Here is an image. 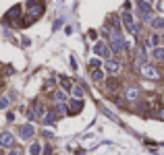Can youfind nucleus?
Listing matches in <instances>:
<instances>
[{"instance_id": "obj_1", "label": "nucleus", "mask_w": 164, "mask_h": 155, "mask_svg": "<svg viewBox=\"0 0 164 155\" xmlns=\"http://www.w3.org/2000/svg\"><path fill=\"white\" fill-rule=\"evenodd\" d=\"M123 23H125V27H127L129 33H137V31H139V25H135L131 12H123Z\"/></svg>"}, {"instance_id": "obj_2", "label": "nucleus", "mask_w": 164, "mask_h": 155, "mask_svg": "<svg viewBox=\"0 0 164 155\" xmlns=\"http://www.w3.org/2000/svg\"><path fill=\"white\" fill-rule=\"evenodd\" d=\"M94 54L96 56H104V58H108V54H110L108 44H106V41H98V44L94 46Z\"/></svg>"}, {"instance_id": "obj_3", "label": "nucleus", "mask_w": 164, "mask_h": 155, "mask_svg": "<svg viewBox=\"0 0 164 155\" xmlns=\"http://www.w3.org/2000/svg\"><path fill=\"white\" fill-rule=\"evenodd\" d=\"M33 134H35L33 124H23V126L19 128V137H21V139H31Z\"/></svg>"}, {"instance_id": "obj_4", "label": "nucleus", "mask_w": 164, "mask_h": 155, "mask_svg": "<svg viewBox=\"0 0 164 155\" xmlns=\"http://www.w3.org/2000/svg\"><path fill=\"white\" fill-rule=\"evenodd\" d=\"M15 145V137L11 132H0V147H12Z\"/></svg>"}, {"instance_id": "obj_5", "label": "nucleus", "mask_w": 164, "mask_h": 155, "mask_svg": "<svg viewBox=\"0 0 164 155\" xmlns=\"http://www.w3.org/2000/svg\"><path fill=\"white\" fill-rule=\"evenodd\" d=\"M141 72H143L148 79H160V72L156 71L154 66H150V64H143V66H141Z\"/></svg>"}, {"instance_id": "obj_6", "label": "nucleus", "mask_w": 164, "mask_h": 155, "mask_svg": "<svg viewBox=\"0 0 164 155\" xmlns=\"http://www.w3.org/2000/svg\"><path fill=\"white\" fill-rule=\"evenodd\" d=\"M81 107H83V101L79 99V97H77V99H69V112L71 114H77Z\"/></svg>"}, {"instance_id": "obj_7", "label": "nucleus", "mask_w": 164, "mask_h": 155, "mask_svg": "<svg viewBox=\"0 0 164 155\" xmlns=\"http://www.w3.org/2000/svg\"><path fill=\"white\" fill-rule=\"evenodd\" d=\"M106 71L110 72V74H117V72L120 71V62H117V60H108V62H106Z\"/></svg>"}, {"instance_id": "obj_8", "label": "nucleus", "mask_w": 164, "mask_h": 155, "mask_svg": "<svg viewBox=\"0 0 164 155\" xmlns=\"http://www.w3.org/2000/svg\"><path fill=\"white\" fill-rule=\"evenodd\" d=\"M150 23H152V29H164V17H156Z\"/></svg>"}, {"instance_id": "obj_9", "label": "nucleus", "mask_w": 164, "mask_h": 155, "mask_svg": "<svg viewBox=\"0 0 164 155\" xmlns=\"http://www.w3.org/2000/svg\"><path fill=\"white\" fill-rule=\"evenodd\" d=\"M29 153L31 155H42V145L40 143H31L29 145Z\"/></svg>"}, {"instance_id": "obj_10", "label": "nucleus", "mask_w": 164, "mask_h": 155, "mask_svg": "<svg viewBox=\"0 0 164 155\" xmlns=\"http://www.w3.org/2000/svg\"><path fill=\"white\" fill-rule=\"evenodd\" d=\"M17 15H21V6H12L11 11L6 12V19H15Z\"/></svg>"}, {"instance_id": "obj_11", "label": "nucleus", "mask_w": 164, "mask_h": 155, "mask_svg": "<svg viewBox=\"0 0 164 155\" xmlns=\"http://www.w3.org/2000/svg\"><path fill=\"white\" fill-rule=\"evenodd\" d=\"M92 79H94L96 83H100V81L104 79V72H102V71H98V68H94V71H92Z\"/></svg>"}, {"instance_id": "obj_12", "label": "nucleus", "mask_w": 164, "mask_h": 155, "mask_svg": "<svg viewBox=\"0 0 164 155\" xmlns=\"http://www.w3.org/2000/svg\"><path fill=\"white\" fill-rule=\"evenodd\" d=\"M44 112H46V110H44V106H42V104H35V107H33L35 118H42V116H44Z\"/></svg>"}, {"instance_id": "obj_13", "label": "nucleus", "mask_w": 164, "mask_h": 155, "mask_svg": "<svg viewBox=\"0 0 164 155\" xmlns=\"http://www.w3.org/2000/svg\"><path fill=\"white\" fill-rule=\"evenodd\" d=\"M54 97H56V101H58V104H62V101H67V93H65L62 89H58V91L54 93Z\"/></svg>"}, {"instance_id": "obj_14", "label": "nucleus", "mask_w": 164, "mask_h": 155, "mask_svg": "<svg viewBox=\"0 0 164 155\" xmlns=\"http://www.w3.org/2000/svg\"><path fill=\"white\" fill-rule=\"evenodd\" d=\"M137 97H139V91H137V89H129V91H127V99L133 101V99H137Z\"/></svg>"}, {"instance_id": "obj_15", "label": "nucleus", "mask_w": 164, "mask_h": 155, "mask_svg": "<svg viewBox=\"0 0 164 155\" xmlns=\"http://www.w3.org/2000/svg\"><path fill=\"white\" fill-rule=\"evenodd\" d=\"M154 58L156 60H164V48H156L154 50Z\"/></svg>"}, {"instance_id": "obj_16", "label": "nucleus", "mask_w": 164, "mask_h": 155, "mask_svg": "<svg viewBox=\"0 0 164 155\" xmlns=\"http://www.w3.org/2000/svg\"><path fill=\"white\" fill-rule=\"evenodd\" d=\"M54 118H56V114H54V112H50V114H46L44 122H46V124H52V122H54Z\"/></svg>"}, {"instance_id": "obj_17", "label": "nucleus", "mask_w": 164, "mask_h": 155, "mask_svg": "<svg viewBox=\"0 0 164 155\" xmlns=\"http://www.w3.org/2000/svg\"><path fill=\"white\" fill-rule=\"evenodd\" d=\"M100 64H102V62H100V60H98V58H94V60H92V62H89V66H92V68H98Z\"/></svg>"}, {"instance_id": "obj_18", "label": "nucleus", "mask_w": 164, "mask_h": 155, "mask_svg": "<svg viewBox=\"0 0 164 155\" xmlns=\"http://www.w3.org/2000/svg\"><path fill=\"white\" fill-rule=\"evenodd\" d=\"M9 101H11L9 97H2V99H0V107H6L9 106Z\"/></svg>"}, {"instance_id": "obj_19", "label": "nucleus", "mask_w": 164, "mask_h": 155, "mask_svg": "<svg viewBox=\"0 0 164 155\" xmlns=\"http://www.w3.org/2000/svg\"><path fill=\"white\" fill-rule=\"evenodd\" d=\"M158 41H160V37H158V35H152V37H150V44H154V46H158Z\"/></svg>"}, {"instance_id": "obj_20", "label": "nucleus", "mask_w": 164, "mask_h": 155, "mask_svg": "<svg viewBox=\"0 0 164 155\" xmlns=\"http://www.w3.org/2000/svg\"><path fill=\"white\" fill-rule=\"evenodd\" d=\"M73 93H75L77 97H81L83 95V89H81V87H75V91H73Z\"/></svg>"}, {"instance_id": "obj_21", "label": "nucleus", "mask_w": 164, "mask_h": 155, "mask_svg": "<svg viewBox=\"0 0 164 155\" xmlns=\"http://www.w3.org/2000/svg\"><path fill=\"white\" fill-rule=\"evenodd\" d=\"M56 110H58V112H60V114H67V107H65V106H62V104H58V107H56Z\"/></svg>"}, {"instance_id": "obj_22", "label": "nucleus", "mask_w": 164, "mask_h": 155, "mask_svg": "<svg viewBox=\"0 0 164 155\" xmlns=\"http://www.w3.org/2000/svg\"><path fill=\"white\" fill-rule=\"evenodd\" d=\"M62 87H65V89H71V81H67V79H62Z\"/></svg>"}, {"instance_id": "obj_23", "label": "nucleus", "mask_w": 164, "mask_h": 155, "mask_svg": "<svg viewBox=\"0 0 164 155\" xmlns=\"http://www.w3.org/2000/svg\"><path fill=\"white\" fill-rule=\"evenodd\" d=\"M9 155H21V151H17V149H12V151H11V153H9Z\"/></svg>"}, {"instance_id": "obj_24", "label": "nucleus", "mask_w": 164, "mask_h": 155, "mask_svg": "<svg viewBox=\"0 0 164 155\" xmlns=\"http://www.w3.org/2000/svg\"><path fill=\"white\" fill-rule=\"evenodd\" d=\"M160 118H162V120H164V110H162V114H160Z\"/></svg>"}, {"instance_id": "obj_25", "label": "nucleus", "mask_w": 164, "mask_h": 155, "mask_svg": "<svg viewBox=\"0 0 164 155\" xmlns=\"http://www.w3.org/2000/svg\"><path fill=\"white\" fill-rule=\"evenodd\" d=\"M137 2H141V0H137Z\"/></svg>"}]
</instances>
